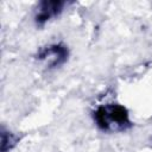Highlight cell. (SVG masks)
Listing matches in <instances>:
<instances>
[{"label":"cell","instance_id":"obj_1","mask_svg":"<svg viewBox=\"0 0 152 152\" xmlns=\"http://www.w3.org/2000/svg\"><path fill=\"white\" fill-rule=\"evenodd\" d=\"M91 118L95 126L104 133H121L133 127L128 108L119 102H104L97 104Z\"/></svg>","mask_w":152,"mask_h":152},{"label":"cell","instance_id":"obj_2","mask_svg":"<svg viewBox=\"0 0 152 152\" xmlns=\"http://www.w3.org/2000/svg\"><path fill=\"white\" fill-rule=\"evenodd\" d=\"M70 56V50L66 44L62 42L49 43L40 46L34 57L38 62L43 63L48 69H56L64 65Z\"/></svg>","mask_w":152,"mask_h":152},{"label":"cell","instance_id":"obj_3","mask_svg":"<svg viewBox=\"0 0 152 152\" xmlns=\"http://www.w3.org/2000/svg\"><path fill=\"white\" fill-rule=\"evenodd\" d=\"M68 5L64 0H43L39 1L34 11V24L38 27L45 26L49 21L59 17Z\"/></svg>","mask_w":152,"mask_h":152},{"label":"cell","instance_id":"obj_4","mask_svg":"<svg viewBox=\"0 0 152 152\" xmlns=\"http://www.w3.org/2000/svg\"><path fill=\"white\" fill-rule=\"evenodd\" d=\"M0 137H1V140H0V151L1 152H10L11 150H13L17 146V144L20 140V138L15 133L6 129L5 127L1 128Z\"/></svg>","mask_w":152,"mask_h":152}]
</instances>
